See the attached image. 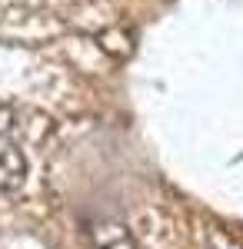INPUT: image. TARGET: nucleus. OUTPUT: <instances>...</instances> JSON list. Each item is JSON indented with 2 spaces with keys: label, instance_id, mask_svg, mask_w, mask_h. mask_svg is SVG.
<instances>
[{
  "label": "nucleus",
  "instance_id": "f257e3e1",
  "mask_svg": "<svg viewBox=\"0 0 243 249\" xmlns=\"http://www.w3.org/2000/svg\"><path fill=\"white\" fill-rule=\"evenodd\" d=\"M23 173H27L23 156H20L7 140H0V186H3V190L20 186V183H23Z\"/></svg>",
  "mask_w": 243,
  "mask_h": 249
}]
</instances>
